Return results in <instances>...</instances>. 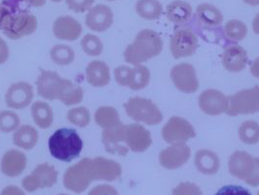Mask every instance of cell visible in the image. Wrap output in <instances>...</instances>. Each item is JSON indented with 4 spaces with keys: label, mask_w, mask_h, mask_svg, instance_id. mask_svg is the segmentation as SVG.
Returning <instances> with one entry per match:
<instances>
[{
    "label": "cell",
    "mask_w": 259,
    "mask_h": 195,
    "mask_svg": "<svg viewBox=\"0 0 259 195\" xmlns=\"http://www.w3.org/2000/svg\"><path fill=\"white\" fill-rule=\"evenodd\" d=\"M59 195H68V194H64V193H62V194H59Z\"/></svg>",
    "instance_id": "obj_52"
},
{
    "label": "cell",
    "mask_w": 259,
    "mask_h": 195,
    "mask_svg": "<svg viewBox=\"0 0 259 195\" xmlns=\"http://www.w3.org/2000/svg\"><path fill=\"white\" fill-rule=\"evenodd\" d=\"M20 117L12 110L0 111V132L11 133L20 127Z\"/></svg>",
    "instance_id": "obj_37"
},
{
    "label": "cell",
    "mask_w": 259,
    "mask_h": 195,
    "mask_svg": "<svg viewBox=\"0 0 259 195\" xmlns=\"http://www.w3.org/2000/svg\"><path fill=\"white\" fill-rule=\"evenodd\" d=\"M255 160V166H254V169L252 174L246 179L245 182L248 184V185H251L253 187H256L259 186V157L254 158Z\"/></svg>",
    "instance_id": "obj_43"
},
{
    "label": "cell",
    "mask_w": 259,
    "mask_h": 195,
    "mask_svg": "<svg viewBox=\"0 0 259 195\" xmlns=\"http://www.w3.org/2000/svg\"><path fill=\"white\" fill-rule=\"evenodd\" d=\"M126 143L134 152H144L152 144L150 132L140 124H129L126 129Z\"/></svg>",
    "instance_id": "obj_18"
},
{
    "label": "cell",
    "mask_w": 259,
    "mask_h": 195,
    "mask_svg": "<svg viewBox=\"0 0 259 195\" xmlns=\"http://www.w3.org/2000/svg\"><path fill=\"white\" fill-rule=\"evenodd\" d=\"M93 181H96V172L93 159L88 157L69 167L64 175L65 188L78 194L84 192Z\"/></svg>",
    "instance_id": "obj_5"
},
{
    "label": "cell",
    "mask_w": 259,
    "mask_h": 195,
    "mask_svg": "<svg viewBox=\"0 0 259 195\" xmlns=\"http://www.w3.org/2000/svg\"><path fill=\"white\" fill-rule=\"evenodd\" d=\"M38 26L37 19L26 11H16L13 7L0 3V30L12 40L32 34Z\"/></svg>",
    "instance_id": "obj_2"
},
{
    "label": "cell",
    "mask_w": 259,
    "mask_h": 195,
    "mask_svg": "<svg viewBox=\"0 0 259 195\" xmlns=\"http://www.w3.org/2000/svg\"><path fill=\"white\" fill-rule=\"evenodd\" d=\"M58 171L49 163L39 164L33 172L23 180V187L28 192H34L39 188L52 187L58 181Z\"/></svg>",
    "instance_id": "obj_10"
},
{
    "label": "cell",
    "mask_w": 259,
    "mask_h": 195,
    "mask_svg": "<svg viewBox=\"0 0 259 195\" xmlns=\"http://www.w3.org/2000/svg\"><path fill=\"white\" fill-rule=\"evenodd\" d=\"M163 50V40L152 29L140 31L124 52L125 61L131 65H142L160 55Z\"/></svg>",
    "instance_id": "obj_3"
},
{
    "label": "cell",
    "mask_w": 259,
    "mask_h": 195,
    "mask_svg": "<svg viewBox=\"0 0 259 195\" xmlns=\"http://www.w3.org/2000/svg\"><path fill=\"white\" fill-rule=\"evenodd\" d=\"M27 164V158L24 152L18 149H10L5 152L1 159V172L9 178L19 177Z\"/></svg>",
    "instance_id": "obj_20"
},
{
    "label": "cell",
    "mask_w": 259,
    "mask_h": 195,
    "mask_svg": "<svg viewBox=\"0 0 259 195\" xmlns=\"http://www.w3.org/2000/svg\"><path fill=\"white\" fill-rule=\"evenodd\" d=\"M34 98L33 87L25 81L13 83L5 94V103L13 109H23L31 104Z\"/></svg>",
    "instance_id": "obj_13"
},
{
    "label": "cell",
    "mask_w": 259,
    "mask_h": 195,
    "mask_svg": "<svg viewBox=\"0 0 259 195\" xmlns=\"http://www.w3.org/2000/svg\"><path fill=\"white\" fill-rule=\"evenodd\" d=\"M127 115L137 122L146 125H158L163 120V114L159 107L151 100L133 97L124 104Z\"/></svg>",
    "instance_id": "obj_6"
},
{
    "label": "cell",
    "mask_w": 259,
    "mask_h": 195,
    "mask_svg": "<svg viewBox=\"0 0 259 195\" xmlns=\"http://www.w3.org/2000/svg\"><path fill=\"white\" fill-rule=\"evenodd\" d=\"M257 195H259V191H258V193H257Z\"/></svg>",
    "instance_id": "obj_53"
},
{
    "label": "cell",
    "mask_w": 259,
    "mask_h": 195,
    "mask_svg": "<svg viewBox=\"0 0 259 195\" xmlns=\"http://www.w3.org/2000/svg\"><path fill=\"white\" fill-rule=\"evenodd\" d=\"M162 137L166 143H185L196 137V132L191 123L186 119L172 116L162 128Z\"/></svg>",
    "instance_id": "obj_8"
},
{
    "label": "cell",
    "mask_w": 259,
    "mask_h": 195,
    "mask_svg": "<svg viewBox=\"0 0 259 195\" xmlns=\"http://www.w3.org/2000/svg\"><path fill=\"white\" fill-rule=\"evenodd\" d=\"M95 121L103 129H107L114 127L122 123L118 111L114 107L104 105L100 106L95 112Z\"/></svg>",
    "instance_id": "obj_30"
},
{
    "label": "cell",
    "mask_w": 259,
    "mask_h": 195,
    "mask_svg": "<svg viewBox=\"0 0 259 195\" xmlns=\"http://www.w3.org/2000/svg\"><path fill=\"white\" fill-rule=\"evenodd\" d=\"M191 155V149L185 143H174L161 150L159 155L160 164L168 170L181 168Z\"/></svg>",
    "instance_id": "obj_14"
},
{
    "label": "cell",
    "mask_w": 259,
    "mask_h": 195,
    "mask_svg": "<svg viewBox=\"0 0 259 195\" xmlns=\"http://www.w3.org/2000/svg\"><path fill=\"white\" fill-rule=\"evenodd\" d=\"M132 67L127 65H120L114 69V77L117 83L121 86H129L130 76H131Z\"/></svg>",
    "instance_id": "obj_40"
},
{
    "label": "cell",
    "mask_w": 259,
    "mask_h": 195,
    "mask_svg": "<svg viewBox=\"0 0 259 195\" xmlns=\"http://www.w3.org/2000/svg\"><path fill=\"white\" fill-rule=\"evenodd\" d=\"M198 48V38L194 31L188 26L181 27L172 34L169 49L175 59L192 56Z\"/></svg>",
    "instance_id": "obj_9"
},
{
    "label": "cell",
    "mask_w": 259,
    "mask_h": 195,
    "mask_svg": "<svg viewBox=\"0 0 259 195\" xmlns=\"http://www.w3.org/2000/svg\"><path fill=\"white\" fill-rule=\"evenodd\" d=\"M0 195H26V193L16 185H8L3 188Z\"/></svg>",
    "instance_id": "obj_45"
},
{
    "label": "cell",
    "mask_w": 259,
    "mask_h": 195,
    "mask_svg": "<svg viewBox=\"0 0 259 195\" xmlns=\"http://www.w3.org/2000/svg\"><path fill=\"white\" fill-rule=\"evenodd\" d=\"M191 5L183 0H175L167 6V18L172 24H185L191 20L192 17Z\"/></svg>",
    "instance_id": "obj_26"
},
{
    "label": "cell",
    "mask_w": 259,
    "mask_h": 195,
    "mask_svg": "<svg viewBox=\"0 0 259 195\" xmlns=\"http://www.w3.org/2000/svg\"><path fill=\"white\" fill-rule=\"evenodd\" d=\"M38 131L30 125L20 126L14 132V144L22 149L30 150L34 148L38 143Z\"/></svg>",
    "instance_id": "obj_27"
},
{
    "label": "cell",
    "mask_w": 259,
    "mask_h": 195,
    "mask_svg": "<svg viewBox=\"0 0 259 195\" xmlns=\"http://www.w3.org/2000/svg\"><path fill=\"white\" fill-rule=\"evenodd\" d=\"M23 1H24V0H23Z\"/></svg>",
    "instance_id": "obj_54"
},
{
    "label": "cell",
    "mask_w": 259,
    "mask_h": 195,
    "mask_svg": "<svg viewBox=\"0 0 259 195\" xmlns=\"http://www.w3.org/2000/svg\"><path fill=\"white\" fill-rule=\"evenodd\" d=\"M172 195H202V190L193 182H182L172 190Z\"/></svg>",
    "instance_id": "obj_39"
},
{
    "label": "cell",
    "mask_w": 259,
    "mask_h": 195,
    "mask_svg": "<svg viewBox=\"0 0 259 195\" xmlns=\"http://www.w3.org/2000/svg\"><path fill=\"white\" fill-rule=\"evenodd\" d=\"M48 146L54 158L63 162H71L80 155L83 142L74 129L61 128L50 137Z\"/></svg>",
    "instance_id": "obj_4"
},
{
    "label": "cell",
    "mask_w": 259,
    "mask_h": 195,
    "mask_svg": "<svg viewBox=\"0 0 259 195\" xmlns=\"http://www.w3.org/2000/svg\"><path fill=\"white\" fill-rule=\"evenodd\" d=\"M82 50L91 57H99L104 51V44L100 37L88 33L81 39Z\"/></svg>",
    "instance_id": "obj_36"
},
{
    "label": "cell",
    "mask_w": 259,
    "mask_h": 195,
    "mask_svg": "<svg viewBox=\"0 0 259 195\" xmlns=\"http://www.w3.org/2000/svg\"><path fill=\"white\" fill-rule=\"evenodd\" d=\"M247 64L246 51L239 45H230L223 53L222 65L229 72H240L246 68Z\"/></svg>",
    "instance_id": "obj_21"
},
{
    "label": "cell",
    "mask_w": 259,
    "mask_h": 195,
    "mask_svg": "<svg viewBox=\"0 0 259 195\" xmlns=\"http://www.w3.org/2000/svg\"><path fill=\"white\" fill-rule=\"evenodd\" d=\"M50 57L56 65H69L75 60L74 50L65 44H58L52 47L50 51Z\"/></svg>",
    "instance_id": "obj_32"
},
{
    "label": "cell",
    "mask_w": 259,
    "mask_h": 195,
    "mask_svg": "<svg viewBox=\"0 0 259 195\" xmlns=\"http://www.w3.org/2000/svg\"><path fill=\"white\" fill-rule=\"evenodd\" d=\"M252 29L254 31V33L259 35V13L255 16L253 23H252Z\"/></svg>",
    "instance_id": "obj_48"
},
{
    "label": "cell",
    "mask_w": 259,
    "mask_h": 195,
    "mask_svg": "<svg viewBox=\"0 0 259 195\" xmlns=\"http://www.w3.org/2000/svg\"><path fill=\"white\" fill-rule=\"evenodd\" d=\"M31 116L41 129H48L52 126L54 112L50 104L45 102H35L31 105Z\"/></svg>",
    "instance_id": "obj_28"
},
{
    "label": "cell",
    "mask_w": 259,
    "mask_h": 195,
    "mask_svg": "<svg viewBox=\"0 0 259 195\" xmlns=\"http://www.w3.org/2000/svg\"><path fill=\"white\" fill-rule=\"evenodd\" d=\"M82 26L71 16L59 17L53 25V33L56 38L65 41H75L82 34Z\"/></svg>",
    "instance_id": "obj_17"
},
{
    "label": "cell",
    "mask_w": 259,
    "mask_h": 195,
    "mask_svg": "<svg viewBox=\"0 0 259 195\" xmlns=\"http://www.w3.org/2000/svg\"><path fill=\"white\" fill-rule=\"evenodd\" d=\"M226 113L230 116L253 114L259 111V86L241 90L227 98Z\"/></svg>",
    "instance_id": "obj_7"
},
{
    "label": "cell",
    "mask_w": 259,
    "mask_h": 195,
    "mask_svg": "<svg viewBox=\"0 0 259 195\" xmlns=\"http://www.w3.org/2000/svg\"><path fill=\"white\" fill-rule=\"evenodd\" d=\"M53 2H61L62 0H52Z\"/></svg>",
    "instance_id": "obj_50"
},
{
    "label": "cell",
    "mask_w": 259,
    "mask_h": 195,
    "mask_svg": "<svg viewBox=\"0 0 259 195\" xmlns=\"http://www.w3.org/2000/svg\"><path fill=\"white\" fill-rule=\"evenodd\" d=\"M194 164L200 173L207 176L217 174L221 168L219 156L209 149L198 150L195 154Z\"/></svg>",
    "instance_id": "obj_25"
},
{
    "label": "cell",
    "mask_w": 259,
    "mask_h": 195,
    "mask_svg": "<svg viewBox=\"0 0 259 195\" xmlns=\"http://www.w3.org/2000/svg\"><path fill=\"white\" fill-rule=\"evenodd\" d=\"M244 2L249 6H258L259 0H244Z\"/></svg>",
    "instance_id": "obj_49"
},
{
    "label": "cell",
    "mask_w": 259,
    "mask_h": 195,
    "mask_svg": "<svg viewBox=\"0 0 259 195\" xmlns=\"http://www.w3.org/2000/svg\"><path fill=\"white\" fill-rule=\"evenodd\" d=\"M255 166L254 157L246 151H235L229 158L228 168L229 173L240 180L246 181L252 174Z\"/></svg>",
    "instance_id": "obj_19"
},
{
    "label": "cell",
    "mask_w": 259,
    "mask_h": 195,
    "mask_svg": "<svg viewBox=\"0 0 259 195\" xmlns=\"http://www.w3.org/2000/svg\"><path fill=\"white\" fill-rule=\"evenodd\" d=\"M67 120L79 128H85L91 122V113L85 106L73 107L67 112Z\"/></svg>",
    "instance_id": "obj_35"
},
{
    "label": "cell",
    "mask_w": 259,
    "mask_h": 195,
    "mask_svg": "<svg viewBox=\"0 0 259 195\" xmlns=\"http://www.w3.org/2000/svg\"><path fill=\"white\" fill-rule=\"evenodd\" d=\"M36 87L39 96L43 99L59 100L65 105L80 104L84 98V92L79 85L61 77L58 72L52 70H40Z\"/></svg>",
    "instance_id": "obj_1"
},
{
    "label": "cell",
    "mask_w": 259,
    "mask_h": 195,
    "mask_svg": "<svg viewBox=\"0 0 259 195\" xmlns=\"http://www.w3.org/2000/svg\"><path fill=\"white\" fill-rule=\"evenodd\" d=\"M240 140L246 144L259 143V124L255 121H245L239 128Z\"/></svg>",
    "instance_id": "obj_34"
},
{
    "label": "cell",
    "mask_w": 259,
    "mask_h": 195,
    "mask_svg": "<svg viewBox=\"0 0 259 195\" xmlns=\"http://www.w3.org/2000/svg\"><path fill=\"white\" fill-rule=\"evenodd\" d=\"M195 21L201 26L213 28L221 26L223 22V16L221 10L215 6L208 3H203L197 7Z\"/></svg>",
    "instance_id": "obj_24"
},
{
    "label": "cell",
    "mask_w": 259,
    "mask_h": 195,
    "mask_svg": "<svg viewBox=\"0 0 259 195\" xmlns=\"http://www.w3.org/2000/svg\"><path fill=\"white\" fill-rule=\"evenodd\" d=\"M170 78L177 89L183 93L192 94L199 88L196 70L190 64L182 63L175 65L170 70Z\"/></svg>",
    "instance_id": "obj_12"
},
{
    "label": "cell",
    "mask_w": 259,
    "mask_h": 195,
    "mask_svg": "<svg viewBox=\"0 0 259 195\" xmlns=\"http://www.w3.org/2000/svg\"><path fill=\"white\" fill-rule=\"evenodd\" d=\"M136 12L147 21H155L163 13V6L158 0H139L136 4Z\"/></svg>",
    "instance_id": "obj_29"
},
{
    "label": "cell",
    "mask_w": 259,
    "mask_h": 195,
    "mask_svg": "<svg viewBox=\"0 0 259 195\" xmlns=\"http://www.w3.org/2000/svg\"><path fill=\"white\" fill-rule=\"evenodd\" d=\"M96 172V181L113 182L122 175L121 165L111 159L105 157H96L93 159Z\"/></svg>",
    "instance_id": "obj_22"
},
{
    "label": "cell",
    "mask_w": 259,
    "mask_h": 195,
    "mask_svg": "<svg viewBox=\"0 0 259 195\" xmlns=\"http://www.w3.org/2000/svg\"><path fill=\"white\" fill-rule=\"evenodd\" d=\"M150 81V71L143 65H135L132 68L130 76L129 87L133 91H140L144 89Z\"/></svg>",
    "instance_id": "obj_31"
},
{
    "label": "cell",
    "mask_w": 259,
    "mask_h": 195,
    "mask_svg": "<svg viewBox=\"0 0 259 195\" xmlns=\"http://www.w3.org/2000/svg\"><path fill=\"white\" fill-rule=\"evenodd\" d=\"M223 33L226 38L230 41H242L247 34V27L242 21L231 20L225 24L223 27Z\"/></svg>",
    "instance_id": "obj_33"
},
{
    "label": "cell",
    "mask_w": 259,
    "mask_h": 195,
    "mask_svg": "<svg viewBox=\"0 0 259 195\" xmlns=\"http://www.w3.org/2000/svg\"><path fill=\"white\" fill-rule=\"evenodd\" d=\"M214 195H252L248 189L241 185H225Z\"/></svg>",
    "instance_id": "obj_41"
},
{
    "label": "cell",
    "mask_w": 259,
    "mask_h": 195,
    "mask_svg": "<svg viewBox=\"0 0 259 195\" xmlns=\"http://www.w3.org/2000/svg\"><path fill=\"white\" fill-rule=\"evenodd\" d=\"M127 125L120 123L114 127L104 129L102 134V142L107 152L111 154L125 156L129 152V147L126 143Z\"/></svg>",
    "instance_id": "obj_11"
},
{
    "label": "cell",
    "mask_w": 259,
    "mask_h": 195,
    "mask_svg": "<svg viewBox=\"0 0 259 195\" xmlns=\"http://www.w3.org/2000/svg\"><path fill=\"white\" fill-rule=\"evenodd\" d=\"M9 55H10V51H9L8 44L4 39L0 37V65H3L8 61Z\"/></svg>",
    "instance_id": "obj_44"
},
{
    "label": "cell",
    "mask_w": 259,
    "mask_h": 195,
    "mask_svg": "<svg viewBox=\"0 0 259 195\" xmlns=\"http://www.w3.org/2000/svg\"><path fill=\"white\" fill-rule=\"evenodd\" d=\"M87 82L97 88L104 87L110 82L109 66L102 61H92L86 67Z\"/></svg>",
    "instance_id": "obj_23"
},
{
    "label": "cell",
    "mask_w": 259,
    "mask_h": 195,
    "mask_svg": "<svg viewBox=\"0 0 259 195\" xmlns=\"http://www.w3.org/2000/svg\"><path fill=\"white\" fill-rule=\"evenodd\" d=\"M108 1H115V0H108Z\"/></svg>",
    "instance_id": "obj_51"
},
{
    "label": "cell",
    "mask_w": 259,
    "mask_h": 195,
    "mask_svg": "<svg viewBox=\"0 0 259 195\" xmlns=\"http://www.w3.org/2000/svg\"><path fill=\"white\" fill-rule=\"evenodd\" d=\"M24 1L33 7H41L46 3V0H24Z\"/></svg>",
    "instance_id": "obj_47"
},
{
    "label": "cell",
    "mask_w": 259,
    "mask_h": 195,
    "mask_svg": "<svg viewBox=\"0 0 259 195\" xmlns=\"http://www.w3.org/2000/svg\"><path fill=\"white\" fill-rule=\"evenodd\" d=\"M88 195H119L116 188L109 184H100L92 188Z\"/></svg>",
    "instance_id": "obj_42"
},
{
    "label": "cell",
    "mask_w": 259,
    "mask_h": 195,
    "mask_svg": "<svg viewBox=\"0 0 259 195\" xmlns=\"http://www.w3.org/2000/svg\"><path fill=\"white\" fill-rule=\"evenodd\" d=\"M250 72L254 77L259 78V57L254 60L250 66Z\"/></svg>",
    "instance_id": "obj_46"
},
{
    "label": "cell",
    "mask_w": 259,
    "mask_h": 195,
    "mask_svg": "<svg viewBox=\"0 0 259 195\" xmlns=\"http://www.w3.org/2000/svg\"><path fill=\"white\" fill-rule=\"evenodd\" d=\"M199 106L207 115L217 116L226 112L228 100L227 97L219 90L207 89L199 96Z\"/></svg>",
    "instance_id": "obj_15"
},
{
    "label": "cell",
    "mask_w": 259,
    "mask_h": 195,
    "mask_svg": "<svg viewBox=\"0 0 259 195\" xmlns=\"http://www.w3.org/2000/svg\"><path fill=\"white\" fill-rule=\"evenodd\" d=\"M67 7L75 13H85L89 11L95 0H65Z\"/></svg>",
    "instance_id": "obj_38"
},
{
    "label": "cell",
    "mask_w": 259,
    "mask_h": 195,
    "mask_svg": "<svg viewBox=\"0 0 259 195\" xmlns=\"http://www.w3.org/2000/svg\"><path fill=\"white\" fill-rule=\"evenodd\" d=\"M113 12L110 7L98 4L88 11L85 23L88 28L96 32L106 31L113 24Z\"/></svg>",
    "instance_id": "obj_16"
}]
</instances>
